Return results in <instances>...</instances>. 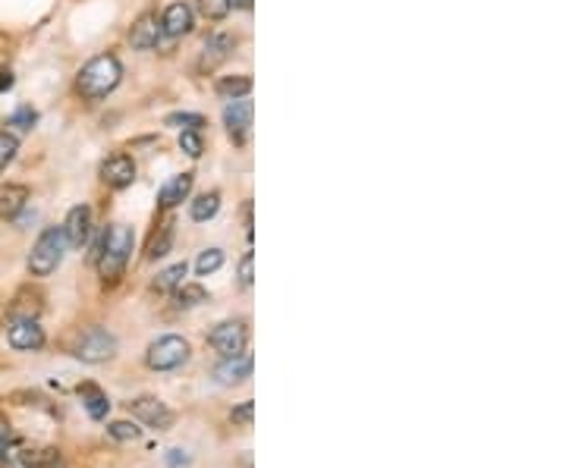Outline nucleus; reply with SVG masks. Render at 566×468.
I'll use <instances>...</instances> for the list:
<instances>
[{"mask_svg": "<svg viewBox=\"0 0 566 468\" xmlns=\"http://www.w3.org/2000/svg\"><path fill=\"white\" fill-rule=\"evenodd\" d=\"M208 347L214 349L221 359H230V355H240L249 347V325L245 321H221L208 333Z\"/></svg>", "mask_w": 566, "mask_h": 468, "instance_id": "obj_6", "label": "nucleus"}, {"mask_svg": "<svg viewBox=\"0 0 566 468\" xmlns=\"http://www.w3.org/2000/svg\"><path fill=\"white\" fill-rule=\"evenodd\" d=\"M123 82V63L114 54H98L76 76V92L85 102H102Z\"/></svg>", "mask_w": 566, "mask_h": 468, "instance_id": "obj_1", "label": "nucleus"}, {"mask_svg": "<svg viewBox=\"0 0 566 468\" xmlns=\"http://www.w3.org/2000/svg\"><path fill=\"white\" fill-rule=\"evenodd\" d=\"M13 88V73L10 70H0V92Z\"/></svg>", "mask_w": 566, "mask_h": 468, "instance_id": "obj_36", "label": "nucleus"}, {"mask_svg": "<svg viewBox=\"0 0 566 468\" xmlns=\"http://www.w3.org/2000/svg\"><path fill=\"white\" fill-rule=\"evenodd\" d=\"M73 355L85 362V365H102V362H111L117 355V337L107 330V327H88L82 330L73 343Z\"/></svg>", "mask_w": 566, "mask_h": 468, "instance_id": "obj_5", "label": "nucleus"}, {"mask_svg": "<svg viewBox=\"0 0 566 468\" xmlns=\"http://www.w3.org/2000/svg\"><path fill=\"white\" fill-rule=\"evenodd\" d=\"M22 466L25 468H63L61 453L57 449H35V453H22Z\"/></svg>", "mask_w": 566, "mask_h": 468, "instance_id": "obj_23", "label": "nucleus"}, {"mask_svg": "<svg viewBox=\"0 0 566 468\" xmlns=\"http://www.w3.org/2000/svg\"><path fill=\"white\" fill-rule=\"evenodd\" d=\"M174 302L177 308H196L208 302V289L202 284H180L174 289Z\"/></svg>", "mask_w": 566, "mask_h": 468, "instance_id": "obj_21", "label": "nucleus"}, {"mask_svg": "<svg viewBox=\"0 0 566 468\" xmlns=\"http://www.w3.org/2000/svg\"><path fill=\"white\" fill-rule=\"evenodd\" d=\"M7 453H10V428L0 425V462L7 459Z\"/></svg>", "mask_w": 566, "mask_h": 468, "instance_id": "obj_35", "label": "nucleus"}, {"mask_svg": "<svg viewBox=\"0 0 566 468\" xmlns=\"http://www.w3.org/2000/svg\"><path fill=\"white\" fill-rule=\"evenodd\" d=\"M252 368H255V359L252 352H240V355H230V359H221L214 365V381L221 387H237V384H245L252 377Z\"/></svg>", "mask_w": 566, "mask_h": 468, "instance_id": "obj_9", "label": "nucleus"}, {"mask_svg": "<svg viewBox=\"0 0 566 468\" xmlns=\"http://www.w3.org/2000/svg\"><path fill=\"white\" fill-rule=\"evenodd\" d=\"M174 248V224H164L161 233H155V240L148 243V262H158Z\"/></svg>", "mask_w": 566, "mask_h": 468, "instance_id": "obj_24", "label": "nucleus"}, {"mask_svg": "<svg viewBox=\"0 0 566 468\" xmlns=\"http://www.w3.org/2000/svg\"><path fill=\"white\" fill-rule=\"evenodd\" d=\"M233 35H227V32H214L211 39L205 41V51H202V61H199V66L202 70H214L218 63H223L227 57H230V51H233Z\"/></svg>", "mask_w": 566, "mask_h": 468, "instance_id": "obj_17", "label": "nucleus"}, {"mask_svg": "<svg viewBox=\"0 0 566 468\" xmlns=\"http://www.w3.org/2000/svg\"><path fill=\"white\" fill-rule=\"evenodd\" d=\"M63 236H66L70 248H82L88 243V236H92V208L88 204L70 208V214L63 221Z\"/></svg>", "mask_w": 566, "mask_h": 468, "instance_id": "obj_11", "label": "nucleus"}, {"mask_svg": "<svg viewBox=\"0 0 566 468\" xmlns=\"http://www.w3.org/2000/svg\"><path fill=\"white\" fill-rule=\"evenodd\" d=\"M164 123H167V126H186V129H199V126H205V120L199 114H170Z\"/></svg>", "mask_w": 566, "mask_h": 468, "instance_id": "obj_33", "label": "nucleus"}, {"mask_svg": "<svg viewBox=\"0 0 566 468\" xmlns=\"http://www.w3.org/2000/svg\"><path fill=\"white\" fill-rule=\"evenodd\" d=\"M252 92V79L249 76H223L218 82V95L227 98V102H237V98H249Z\"/></svg>", "mask_w": 566, "mask_h": 468, "instance_id": "obj_20", "label": "nucleus"}, {"mask_svg": "<svg viewBox=\"0 0 566 468\" xmlns=\"http://www.w3.org/2000/svg\"><path fill=\"white\" fill-rule=\"evenodd\" d=\"M199 13H202L205 20L218 22L230 13V3L227 0H199Z\"/></svg>", "mask_w": 566, "mask_h": 468, "instance_id": "obj_29", "label": "nucleus"}, {"mask_svg": "<svg viewBox=\"0 0 566 468\" xmlns=\"http://www.w3.org/2000/svg\"><path fill=\"white\" fill-rule=\"evenodd\" d=\"M223 126L230 132L233 145H243L249 139V129H252V104L245 98H237L223 107Z\"/></svg>", "mask_w": 566, "mask_h": 468, "instance_id": "obj_10", "label": "nucleus"}, {"mask_svg": "<svg viewBox=\"0 0 566 468\" xmlns=\"http://www.w3.org/2000/svg\"><path fill=\"white\" fill-rule=\"evenodd\" d=\"M161 22L158 17H142L136 25H133V32H129V44L136 47V51H151V47H158L161 44Z\"/></svg>", "mask_w": 566, "mask_h": 468, "instance_id": "obj_15", "label": "nucleus"}, {"mask_svg": "<svg viewBox=\"0 0 566 468\" xmlns=\"http://www.w3.org/2000/svg\"><path fill=\"white\" fill-rule=\"evenodd\" d=\"M180 148H182V155H189V158H202L205 145H202V136H199V129H182Z\"/></svg>", "mask_w": 566, "mask_h": 468, "instance_id": "obj_27", "label": "nucleus"}, {"mask_svg": "<svg viewBox=\"0 0 566 468\" xmlns=\"http://www.w3.org/2000/svg\"><path fill=\"white\" fill-rule=\"evenodd\" d=\"M252 265H255V258H252V252H245L243 258H240V267H237V280H240V286H243V289H249V286H252V280H255Z\"/></svg>", "mask_w": 566, "mask_h": 468, "instance_id": "obj_32", "label": "nucleus"}, {"mask_svg": "<svg viewBox=\"0 0 566 468\" xmlns=\"http://www.w3.org/2000/svg\"><path fill=\"white\" fill-rule=\"evenodd\" d=\"M192 183H196V177H192V173H177V177H170V180L164 183L161 195H158V204H161L164 211L177 208V204L189 199V192H192Z\"/></svg>", "mask_w": 566, "mask_h": 468, "instance_id": "obj_16", "label": "nucleus"}, {"mask_svg": "<svg viewBox=\"0 0 566 468\" xmlns=\"http://www.w3.org/2000/svg\"><path fill=\"white\" fill-rule=\"evenodd\" d=\"M80 400H82V408H85V415H88L92 422H104V418H107V412H111V400H107V393H104L98 384H82Z\"/></svg>", "mask_w": 566, "mask_h": 468, "instance_id": "obj_18", "label": "nucleus"}, {"mask_svg": "<svg viewBox=\"0 0 566 468\" xmlns=\"http://www.w3.org/2000/svg\"><path fill=\"white\" fill-rule=\"evenodd\" d=\"M161 32L170 39H180L192 32V7L189 3H170L161 17Z\"/></svg>", "mask_w": 566, "mask_h": 468, "instance_id": "obj_13", "label": "nucleus"}, {"mask_svg": "<svg viewBox=\"0 0 566 468\" xmlns=\"http://www.w3.org/2000/svg\"><path fill=\"white\" fill-rule=\"evenodd\" d=\"M164 462H167V468H186V466H189V453H186V449H180V447L167 449Z\"/></svg>", "mask_w": 566, "mask_h": 468, "instance_id": "obj_34", "label": "nucleus"}, {"mask_svg": "<svg viewBox=\"0 0 566 468\" xmlns=\"http://www.w3.org/2000/svg\"><path fill=\"white\" fill-rule=\"evenodd\" d=\"M17 151H20V136L10 129H0V173L13 163Z\"/></svg>", "mask_w": 566, "mask_h": 468, "instance_id": "obj_25", "label": "nucleus"}, {"mask_svg": "<svg viewBox=\"0 0 566 468\" xmlns=\"http://www.w3.org/2000/svg\"><path fill=\"white\" fill-rule=\"evenodd\" d=\"M29 204V185L22 183H7L0 185V221H13L20 217Z\"/></svg>", "mask_w": 566, "mask_h": 468, "instance_id": "obj_14", "label": "nucleus"}, {"mask_svg": "<svg viewBox=\"0 0 566 468\" xmlns=\"http://www.w3.org/2000/svg\"><path fill=\"white\" fill-rule=\"evenodd\" d=\"M66 236H63V226H44L39 233V240L29 252V274L32 277H51L57 267L63 265V255H66Z\"/></svg>", "mask_w": 566, "mask_h": 468, "instance_id": "obj_3", "label": "nucleus"}, {"mask_svg": "<svg viewBox=\"0 0 566 468\" xmlns=\"http://www.w3.org/2000/svg\"><path fill=\"white\" fill-rule=\"evenodd\" d=\"M102 180L111 189H126L136 183V161L129 155H114L102 163Z\"/></svg>", "mask_w": 566, "mask_h": 468, "instance_id": "obj_12", "label": "nucleus"}, {"mask_svg": "<svg viewBox=\"0 0 566 468\" xmlns=\"http://www.w3.org/2000/svg\"><path fill=\"white\" fill-rule=\"evenodd\" d=\"M221 267H223L221 248H205L202 255L196 258V274H199V277H208V274H214V270H221Z\"/></svg>", "mask_w": 566, "mask_h": 468, "instance_id": "obj_26", "label": "nucleus"}, {"mask_svg": "<svg viewBox=\"0 0 566 468\" xmlns=\"http://www.w3.org/2000/svg\"><path fill=\"white\" fill-rule=\"evenodd\" d=\"M230 10H252V0H227Z\"/></svg>", "mask_w": 566, "mask_h": 468, "instance_id": "obj_37", "label": "nucleus"}, {"mask_svg": "<svg viewBox=\"0 0 566 468\" xmlns=\"http://www.w3.org/2000/svg\"><path fill=\"white\" fill-rule=\"evenodd\" d=\"M35 123H39V114H35L32 107H20V110H13V114H10L7 126H17V129H22V132H25V129H32Z\"/></svg>", "mask_w": 566, "mask_h": 468, "instance_id": "obj_30", "label": "nucleus"}, {"mask_svg": "<svg viewBox=\"0 0 566 468\" xmlns=\"http://www.w3.org/2000/svg\"><path fill=\"white\" fill-rule=\"evenodd\" d=\"M107 434H111L114 440H139L142 428L136 422H111V425H107Z\"/></svg>", "mask_w": 566, "mask_h": 468, "instance_id": "obj_28", "label": "nucleus"}, {"mask_svg": "<svg viewBox=\"0 0 566 468\" xmlns=\"http://www.w3.org/2000/svg\"><path fill=\"white\" fill-rule=\"evenodd\" d=\"M218 211H221V192H205V195H199L196 202L189 204V217H192L196 224L211 221Z\"/></svg>", "mask_w": 566, "mask_h": 468, "instance_id": "obj_19", "label": "nucleus"}, {"mask_svg": "<svg viewBox=\"0 0 566 468\" xmlns=\"http://www.w3.org/2000/svg\"><path fill=\"white\" fill-rule=\"evenodd\" d=\"M252 418H255V403L252 400H245V403H240V406L230 412V422L233 425H243V428L252 425Z\"/></svg>", "mask_w": 566, "mask_h": 468, "instance_id": "obj_31", "label": "nucleus"}, {"mask_svg": "<svg viewBox=\"0 0 566 468\" xmlns=\"http://www.w3.org/2000/svg\"><path fill=\"white\" fill-rule=\"evenodd\" d=\"M189 355H192V347H189L186 337L164 333V337H158L151 347L145 349V365L151 368V371H177V368L189 362Z\"/></svg>", "mask_w": 566, "mask_h": 468, "instance_id": "obj_4", "label": "nucleus"}, {"mask_svg": "<svg viewBox=\"0 0 566 468\" xmlns=\"http://www.w3.org/2000/svg\"><path fill=\"white\" fill-rule=\"evenodd\" d=\"M7 343L17 349V352H39L48 337H44V327L35 318H10L7 325Z\"/></svg>", "mask_w": 566, "mask_h": 468, "instance_id": "obj_8", "label": "nucleus"}, {"mask_svg": "<svg viewBox=\"0 0 566 468\" xmlns=\"http://www.w3.org/2000/svg\"><path fill=\"white\" fill-rule=\"evenodd\" d=\"M126 408H129V415H133L136 422H142L145 428L167 430L174 425V412H170V406L161 403L158 396H136V400L126 403Z\"/></svg>", "mask_w": 566, "mask_h": 468, "instance_id": "obj_7", "label": "nucleus"}, {"mask_svg": "<svg viewBox=\"0 0 566 468\" xmlns=\"http://www.w3.org/2000/svg\"><path fill=\"white\" fill-rule=\"evenodd\" d=\"M136 236L126 224H111L104 230L102 245H98V274L104 284H117L126 270V262L133 255Z\"/></svg>", "mask_w": 566, "mask_h": 468, "instance_id": "obj_2", "label": "nucleus"}, {"mask_svg": "<svg viewBox=\"0 0 566 468\" xmlns=\"http://www.w3.org/2000/svg\"><path fill=\"white\" fill-rule=\"evenodd\" d=\"M186 274H189V265H186V262H180V265L164 267L161 274L155 277V289H158V292H174L177 286L186 284V280H182Z\"/></svg>", "mask_w": 566, "mask_h": 468, "instance_id": "obj_22", "label": "nucleus"}]
</instances>
